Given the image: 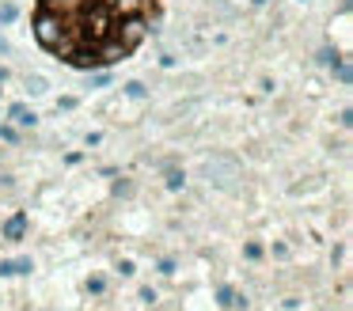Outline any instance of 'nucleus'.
Segmentation results:
<instances>
[{"instance_id":"nucleus-14","label":"nucleus","mask_w":353,"mask_h":311,"mask_svg":"<svg viewBox=\"0 0 353 311\" xmlns=\"http://www.w3.org/2000/svg\"><path fill=\"white\" fill-rule=\"evenodd\" d=\"M12 19H16V4H4L0 8V23H12Z\"/></svg>"},{"instance_id":"nucleus-6","label":"nucleus","mask_w":353,"mask_h":311,"mask_svg":"<svg viewBox=\"0 0 353 311\" xmlns=\"http://www.w3.org/2000/svg\"><path fill=\"white\" fill-rule=\"evenodd\" d=\"M31 258H12V262H0V277H19V273H31Z\"/></svg>"},{"instance_id":"nucleus-5","label":"nucleus","mask_w":353,"mask_h":311,"mask_svg":"<svg viewBox=\"0 0 353 311\" xmlns=\"http://www.w3.org/2000/svg\"><path fill=\"white\" fill-rule=\"evenodd\" d=\"M8 118L16 121V126H23V129H34V126H39V114H34V110H27L23 103H16V106H12V110H8Z\"/></svg>"},{"instance_id":"nucleus-8","label":"nucleus","mask_w":353,"mask_h":311,"mask_svg":"<svg viewBox=\"0 0 353 311\" xmlns=\"http://www.w3.org/2000/svg\"><path fill=\"white\" fill-rule=\"evenodd\" d=\"M125 95H130V99H145L148 88H145L141 80H130V83H125Z\"/></svg>"},{"instance_id":"nucleus-16","label":"nucleus","mask_w":353,"mask_h":311,"mask_svg":"<svg viewBox=\"0 0 353 311\" xmlns=\"http://www.w3.org/2000/svg\"><path fill=\"white\" fill-rule=\"evenodd\" d=\"M103 288H107V281H103V277H92V281H88V292H95V296H99Z\"/></svg>"},{"instance_id":"nucleus-12","label":"nucleus","mask_w":353,"mask_h":311,"mask_svg":"<svg viewBox=\"0 0 353 311\" xmlns=\"http://www.w3.org/2000/svg\"><path fill=\"white\" fill-rule=\"evenodd\" d=\"M77 4L80 0H46V8H54V12L61 8V15H65V8H77Z\"/></svg>"},{"instance_id":"nucleus-10","label":"nucleus","mask_w":353,"mask_h":311,"mask_svg":"<svg viewBox=\"0 0 353 311\" xmlns=\"http://www.w3.org/2000/svg\"><path fill=\"white\" fill-rule=\"evenodd\" d=\"M27 91H31V95H42V91H46V80H42V76H27Z\"/></svg>"},{"instance_id":"nucleus-17","label":"nucleus","mask_w":353,"mask_h":311,"mask_svg":"<svg viewBox=\"0 0 353 311\" xmlns=\"http://www.w3.org/2000/svg\"><path fill=\"white\" fill-rule=\"evenodd\" d=\"M16 126H0V141H16Z\"/></svg>"},{"instance_id":"nucleus-11","label":"nucleus","mask_w":353,"mask_h":311,"mask_svg":"<svg viewBox=\"0 0 353 311\" xmlns=\"http://www.w3.org/2000/svg\"><path fill=\"white\" fill-rule=\"evenodd\" d=\"M334 76H338L342 83H350V80H353V72H350V65H345V61H334Z\"/></svg>"},{"instance_id":"nucleus-20","label":"nucleus","mask_w":353,"mask_h":311,"mask_svg":"<svg viewBox=\"0 0 353 311\" xmlns=\"http://www.w3.org/2000/svg\"><path fill=\"white\" fill-rule=\"evenodd\" d=\"M4 80H8V68H0V83H4Z\"/></svg>"},{"instance_id":"nucleus-13","label":"nucleus","mask_w":353,"mask_h":311,"mask_svg":"<svg viewBox=\"0 0 353 311\" xmlns=\"http://www.w3.org/2000/svg\"><path fill=\"white\" fill-rule=\"evenodd\" d=\"M216 300H221L224 308H232V303H236V292H232V288H221V292H216Z\"/></svg>"},{"instance_id":"nucleus-2","label":"nucleus","mask_w":353,"mask_h":311,"mask_svg":"<svg viewBox=\"0 0 353 311\" xmlns=\"http://www.w3.org/2000/svg\"><path fill=\"white\" fill-rule=\"evenodd\" d=\"M148 38V23L145 15H125L122 23H118V42L125 46V50H137L141 42Z\"/></svg>"},{"instance_id":"nucleus-7","label":"nucleus","mask_w":353,"mask_h":311,"mask_svg":"<svg viewBox=\"0 0 353 311\" xmlns=\"http://www.w3.org/2000/svg\"><path fill=\"white\" fill-rule=\"evenodd\" d=\"M114 12L122 15V19L125 15H141V0H114Z\"/></svg>"},{"instance_id":"nucleus-21","label":"nucleus","mask_w":353,"mask_h":311,"mask_svg":"<svg viewBox=\"0 0 353 311\" xmlns=\"http://www.w3.org/2000/svg\"><path fill=\"white\" fill-rule=\"evenodd\" d=\"M0 53H8V42H4V38H0Z\"/></svg>"},{"instance_id":"nucleus-4","label":"nucleus","mask_w":353,"mask_h":311,"mask_svg":"<svg viewBox=\"0 0 353 311\" xmlns=\"http://www.w3.org/2000/svg\"><path fill=\"white\" fill-rule=\"evenodd\" d=\"M23 235H27V217H23V212H16V217L4 220V239H8V243H19Z\"/></svg>"},{"instance_id":"nucleus-18","label":"nucleus","mask_w":353,"mask_h":311,"mask_svg":"<svg viewBox=\"0 0 353 311\" xmlns=\"http://www.w3.org/2000/svg\"><path fill=\"white\" fill-rule=\"evenodd\" d=\"M243 254H247V258H262V247H259V243H247Z\"/></svg>"},{"instance_id":"nucleus-1","label":"nucleus","mask_w":353,"mask_h":311,"mask_svg":"<svg viewBox=\"0 0 353 311\" xmlns=\"http://www.w3.org/2000/svg\"><path fill=\"white\" fill-rule=\"evenodd\" d=\"M34 38H39L42 50L69 53V27H65V15L54 12V8H42V12L34 15Z\"/></svg>"},{"instance_id":"nucleus-3","label":"nucleus","mask_w":353,"mask_h":311,"mask_svg":"<svg viewBox=\"0 0 353 311\" xmlns=\"http://www.w3.org/2000/svg\"><path fill=\"white\" fill-rule=\"evenodd\" d=\"M125 46L118 42V38H110V42H103L99 50H95V57H99V65H114V61H125Z\"/></svg>"},{"instance_id":"nucleus-19","label":"nucleus","mask_w":353,"mask_h":311,"mask_svg":"<svg viewBox=\"0 0 353 311\" xmlns=\"http://www.w3.org/2000/svg\"><path fill=\"white\" fill-rule=\"evenodd\" d=\"M118 270H122V277H133V273H137V265H133V262H122Z\"/></svg>"},{"instance_id":"nucleus-15","label":"nucleus","mask_w":353,"mask_h":311,"mask_svg":"<svg viewBox=\"0 0 353 311\" xmlns=\"http://www.w3.org/2000/svg\"><path fill=\"white\" fill-rule=\"evenodd\" d=\"M156 270H160L163 277H171V273H175V262H171V258H160V265H156Z\"/></svg>"},{"instance_id":"nucleus-9","label":"nucleus","mask_w":353,"mask_h":311,"mask_svg":"<svg viewBox=\"0 0 353 311\" xmlns=\"http://www.w3.org/2000/svg\"><path fill=\"white\" fill-rule=\"evenodd\" d=\"M183 171H179V167H168V190H183Z\"/></svg>"}]
</instances>
